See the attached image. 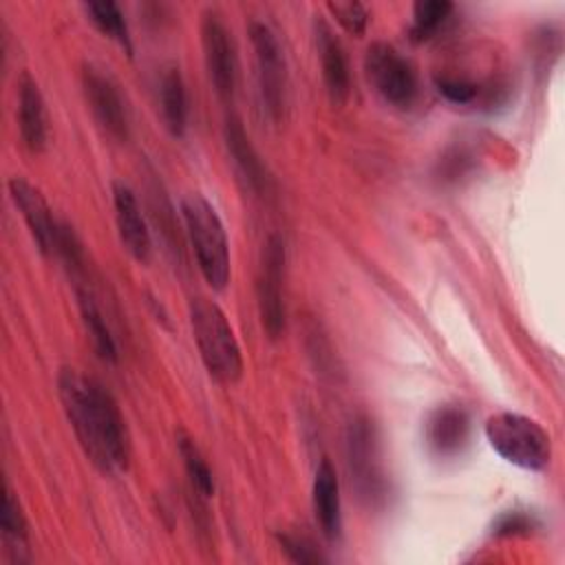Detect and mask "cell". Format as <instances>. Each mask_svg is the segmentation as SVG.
<instances>
[{
    "label": "cell",
    "mask_w": 565,
    "mask_h": 565,
    "mask_svg": "<svg viewBox=\"0 0 565 565\" xmlns=\"http://www.w3.org/2000/svg\"><path fill=\"white\" fill-rule=\"evenodd\" d=\"M225 148H227V154L232 157V163L236 168V172L241 174V179L245 181V185L256 192V194H263L267 192L269 188V174L258 157V152L254 150L252 141H249V135L243 126V121L234 115H230L225 119Z\"/></svg>",
    "instance_id": "17"
},
{
    "label": "cell",
    "mask_w": 565,
    "mask_h": 565,
    "mask_svg": "<svg viewBox=\"0 0 565 565\" xmlns=\"http://www.w3.org/2000/svg\"><path fill=\"white\" fill-rule=\"evenodd\" d=\"M347 461L351 481L366 503H380L386 492V479L380 463L377 433L366 415H355L347 428Z\"/></svg>",
    "instance_id": "7"
},
{
    "label": "cell",
    "mask_w": 565,
    "mask_h": 565,
    "mask_svg": "<svg viewBox=\"0 0 565 565\" xmlns=\"http://www.w3.org/2000/svg\"><path fill=\"white\" fill-rule=\"evenodd\" d=\"M88 20L97 26V31L110 40H115L119 46L130 51V31L126 24V18L117 2L113 0H93L84 4Z\"/></svg>",
    "instance_id": "21"
},
{
    "label": "cell",
    "mask_w": 565,
    "mask_h": 565,
    "mask_svg": "<svg viewBox=\"0 0 565 565\" xmlns=\"http://www.w3.org/2000/svg\"><path fill=\"white\" fill-rule=\"evenodd\" d=\"M534 527L532 516L523 514V512H505L503 516H499V521L494 523V532L510 536V534H525L527 530Z\"/></svg>",
    "instance_id": "27"
},
{
    "label": "cell",
    "mask_w": 565,
    "mask_h": 565,
    "mask_svg": "<svg viewBox=\"0 0 565 565\" xmlns=\"http://www.w3.org/2000/svg\"><path fill=\"white\" fill-rule=\"evenodd\" d=\"M57 393L75 437L93 466L102 475L124 472L130 461V437L115 397L97 380L75 369L60 371Z\"/></svg>",
    "instance_id": "1"
},
{
    "label": "cell",
    "mask_w": 565,
    "mask_h": 565,
    "mask_svg": "<svg viewBox=\"0 0 565 565\" xmlns=\"http://www.w3.org/2000/svg\"><path fill=\"white\" fill-rule=\"evenodd\" d=\"M313 33H316V49L320 55L322 79H324L327 93L333 104H344L349 97V88H351V73H349L344 46L324 20H316Z\"/></svg>",
    "instance_id": "13"
},
{
    "label": "cell",
    "mask_w": 565,
    "mask_h": 565,
    "mask_svg": "<svg viewBox=\"0 0 565 565\" xmlns=\"http://www.w3.org/2000/svg\"><path fill=\"white\" fill-rule=\"evenodd\" d=\"M428 448L439 457H452L461 452L470 435V417L461 406H439L435 408L424 426Z\"/></svg>",
    "instance_id": "16"
},
{
    "label": "cell",
    "mask_w": 565,
    "mask_h": 565,
    "mask_svg": "<svg viewBox=\"0 0 565 565\" xmlns=\"http://www.w3.org/2000/svg\"><path fill=\"white\" fill-rule=\"evenodd\" d=\"M327 9L344 31L353 35L364 33L369 22V11L362 2H327Z\"/></svg>",
    "instance_id": "25"
},
{
    "label": "cell",
    "mask_w": 565,
    "mask_h": 565,
    "mask_svg": "<svg viewBox=\"0 0 565 565\" xmlns=\"http://www.w3.org/2000/svg\"><path fill=\"white\" fill-rule=\"evenodd\" d=\"M435 86H437L439 95H444L452 104H472L481 93L479 84H475L472 79L459 77V75H448V73L437 75Z\"/></svg>",
    "instance_id": "24"
},
{
    "label": "cell",
    "mask_w": 565,
    "mask_h": 565,
    "mask_svg": "<svg viewBox=\"0 0 565 565\" xmlns=\"http://www.w3.org/2000/svg\"><path fill=\"white\" fill-rule=\"evenodd\" d=\"M0 527H2V536L7 543L18 545V550H24L26 539H29V525L26 519L22 514V508L18 503V499L13 497L9 483H4L2 490V508H0Z\"/></svg>",
    "instance_id": "23"
},
{
    "label": "cell",
    "mask_w": 565,
    "mask_h": 565,
    "mask_svg": "<svg viewBox=\"0 0 565 565\" xmlns=\"http://www.w3.org/2000/svg\"><path fill=\"white\" fill-rule=\"evenodd\" d=\"M452 11V2L448 0H419L413 4V24L411 38L415 42L430 40L448 20Z\"/></svg>",
    "instance_id": "22"
},
{
    "label": "cell",
    "mask_w": 565,
    "mask_h": 565,
    "mask_svg": "<svg viewBox=\"0 0 565 565\" xmlns=\"http://www.w3.org/2000/svg\"><path fill=\"white\" fill-rule=\"evenodd\" d=\"M486 437L492 450L523 470H543L552 459V441L545 428L521 413L499 411L486 419Z\"/></svg>",
    "instance_id": "4"
},
{
    "label": "cell",
    "mask_w": 565,
    "mask_h": 565,
    "mask_svg": "<svg viewBox=\"0 0 565 565\" xmlns=\"http://www.w3.org/2000/svg\"><path fill=\"white\" fill-rule=\"evenodd\" d=\"M285 241L271 234L263 245L258 271V311L265 333L278 340L285 333Z\"/></svg>",
    "instance_id": "8"
},
{
    "label": "cell",
    "mask_w": 565,
    "mask_h": 565,
    "mask_svg": "<svg viewBox=\"0 0 565 565\" xmlns=\"http://www.w3.org/2000/svg\"><path fill=\"white\" fill-rule=\"evenodd\" d=\"M177 448H179V455L183 459V466H185V472H188V479H190V486L192 490L199 494V497H212L214 494V477H212V470L205 461V457L201 455L199 446L194 444V439L185 433V430H179L177 433Z\"/></svg>",
    "instance_id": "20"
},
{
    "label": "cell",
    "mask_w": 565,
    "mask_h": 565,
    "mask_svg": "<svg viewBox=\"0 0 565 565\" xmlns=\"http://www.w3.org/2000/svg\"><path fill=\"white\" fill-rule=\"evenodd\" d=\"M82 86L88 108L99 128L104 130V135H108L115 141H126L130 128L128 108L113 77L102 68L86 64L82 71Z\"/></svg>",
    "instance_id": "9"
},
{
    "label": "cell",
    "mask_w": 565,
    "mask_h": 565,
    "mask_svg": "<svg viewBox=\"0 0 565 565\" xmlns=\"http://www.w3.org/2000/svg\"><path fill=\"white\" fill-rule=\"evenodd\" d=\"M18 128L22 143L33 152H42L49 141V117L38 82L24 73L18 84Z\"/></svg>",
    "instance_id": "15"
},
{
    "label": "cell",
    "mask_w": 565,
    "mask_h": 565,
    "mask_svg": "<svg viewBox=\"0 0 565 565\" xmlns=\"http://www.w3.org/2000/svg\"><path fill=\"white\" fill-rule=\"evenodd\" d=\"M113 207L121 245L135 260L146 263L152 252V238L139 201L128 183L113 181Z\"/></svg>",
    "instance_id": "12"
},
{
    "label": "cell",
    "mask_w": 565,
    "mask_h": 565,
    "mask_svg": "<svg viewBox=\"0 0 565 565\" xmlns=\"http://www.w3.org/2000/svg\"><path fill=\"white\" fill-rule=\"evenodd\" d=\"M249 40L256 57V79L263 108L271 121H280L287 108V62L276 33L260 20L249 22Z\"/></svg>",
    "instance_id": "6"
},
{
    "label": "cell",
    "mask_w": 565,
    "mask_h": 565,
    "mask_svg": "<svg viewBox=\"0 0 565 565\" xmlns=\"http://www.w3.org/2000/svg\"><path fill=\"white\" fill-rule=\"evenodd\" d=\"M201 44L203 60L210 75V82L218 97L230 99L236 88V51L232 42V33L223 24L221 15L214 11H205L201 20Z\"/></svg>",
    "instance_id": "10"
},
{
    "label": "cell",
    "mask_w": 565,
    "mask_h": 565,
    "mask_svg": "<svg viewBox=\"0 0 565 565\" xmlns=\"http://www.w3.org/2000/svg\"><path fill=\"white\" fill-rule=\"evenodd\" d=\"M311 505H313V516L320 532L329 541H335L342 532V501H340V481H338L335 468L327 457L320 459L313 475Z\"/></svg>",
    "instance_id": "14"
},
{
    "label": "cell",
    "mask_w": 565,
    "mask_h": 565,
    "mask_svg": "<svg viewBox=\"0 0 565 565\" xmlns=\"http://www.w3.org/2000/svg\"><path fill=\"white\" fill-rule=\"evenodd\" d=\"M159 102H161V115L168 132L172 137H181L188 126V93H185V84L179 68H168L163 73Z\"/></svg>",
    "instance_id": "19"
},
{
    "label": "cell",
    "mask_w": 565,
    "mask_h": 565,
    "mask_svg": "<svg viewBox=\"0 0 565 565\" xmlns=\"http://www.w3.org/2000/svg\"><path fill=\"white\" fill-rule=\"evenodd\" d=\"M190 327L207 373L221 384H234L243 375V353L223 309L210 298H192Z\"/></svg>",
    "instance_id": "3"
},
{
    "label": "cell",
    "mask_w": 565,
    "mask_h": 565,
    "mask_svg": "<svg viewBox=\"0 0 565 565\" xmlns=\"http://www.w3.org/2000/svg\"><path fill=\"white\" fill-rule=\"evenodd\" d=\"M278 543L282 547V552L294 561V563H324L327 558L320 554V550L316 547V543H311L307 536H298L291 532H282L278 534Z\"/></svg>",
    "instance_id": "26"
},
{
    "label": "cell",
    "mask_w": 565,
    "mask_h": 565,
    "mask_svg": "<svg viewBox=\"0 0 565 565\" xmlns=\"http://www.w3.org/2000/svg\"><path fill=\"white\" fill-rule=\"evenodd\" d=\"M75 294H77V305H79L82 322H84V327H86V331L90 335L95 353L104 362H117V344H115L110 327H108V322H106V318L102 313V307L95 300V294L82 280L75 282Z\"/></svg>",
    "instance_id": "18"
},
{
    "label": "cell",
    "mask_w": 565,
    "mask_h": 565,
    "mask_svg": "<svg viewBox=\"0 0 565 565\" xmlns=\"http://www.w3.org/2000/svg\"><path fill=\"white\" fill-rule=\"evenodd\" d=\"M185 234L203 280L221 291L230 282V243L216 207L201 194L190 192L181 199Z\"/></svg>",
    "instance_id": "2"
},
{
    "label": "cell",
    "mask_w": 565,
    "mask_h": 565,
    "mask_svg": "<svg viewBox=\"0 0 565 565\" xmlns=\"http://www.w3.org/2000/svg\"><path fill=\"white\" fill-rule=\"evenodd\" d=\"M364 73L371 88L391 106H413L419 84L415 66L388 42H373L364 53Z\"/></svg>",
    "instance_id": "5"
},
{
    "label": "cell",
    "mask_w": 565,
    "mask_h": 565,
    "mask_svg": "<svg viewBox=\"0 0 565 565\" xmlns=\"http://www.w3.org/2000/svg\"><path fill=\"white\" fill-rule=\"evenodd\" d=\"M9 194L15 207L20 210L38 249L44 256H55L60 223L53 218L51 207L42 196V192L35 185H31L26 179L13 177L9 181Z\"/></svg>",
    "instance_id": "11"
}]
</instances>
